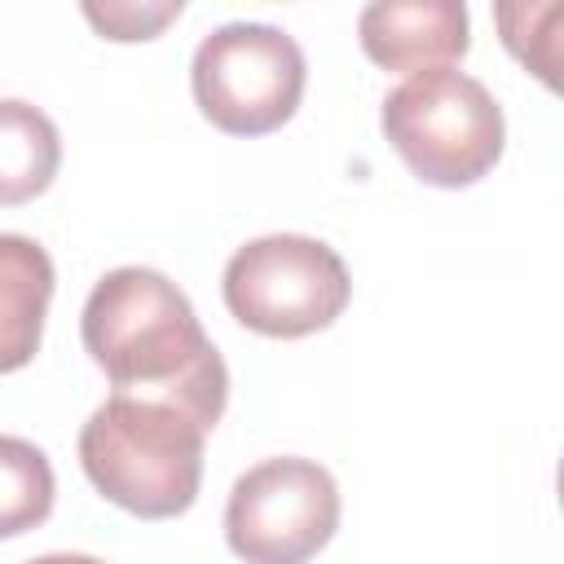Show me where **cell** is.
I'll list each match as a JSON object with an SVG mask.
<instances>
[{
  "label": "cell",
  "instance_id": "obj_1",
  "mask_svg": "<svg viewBox=\"0 0 564 564\" xmlns=\"http://www.w3.org/2000/svg\"><path fill=\"white\" fill-rule=\"evenodd\" d=\"M84 352L119 397H154L194 414L207 432L229 401V370L189 295L159 269H110L79 313Z\"/></svg>",
  "mask_w": 564,
  "mask_h": 564
},
{
  "label": "cell",
  "instance_id": "obj_2",
  "mask_svg": "<svg viewBox=\"0 0 564 564\" xmlns=\"http://www.w3.org/2000/svg\"><path fill=\"white\" fill-rule=\"evenodd\" d=\"M203 445L207 427L181 405L110 392L79 427V467L106 502L172 520L198 498Z\"/></svg>",
  "mask_w": 564,
  "mask_h": 564
},
{
  "label": "cell",
  "instance_id": "obj_3",
  "mask_svg": "<svg viewBox=\"0 0 564 564\" xmlns=\"http://www.w3.org/2000/svg\"><path fill=\"white\" fill-rule=\"evenodd\" d=\"M379 128L401 163L436 189H463L494 172L507 145L498 97L467 70H423L383 97Z\"/></svg>",
  "mask_w": 564,
  "mask_h": 564
},
{
  "label": "cell",
  "instance_id": "obj_4",
  "mask_svg": "<svg viewBox=\"0 0 564 564\" xmlns=\"http://www.w3.org/2000/svg\"><path fill=\"white\" fill-rule=\"evenodd\" d=\"M225 308L256 335L304 339L326 330L352 300V278L335 247L308 234H264L242 242L220 278Z\"/></svg>",
  "mask_w": 564,
  "mask_h": 564
},
{
  "label": "cell",
  "instance_id": "obj_5",
  "mask_svg": "<svg viewBox=\"0 0 564 564\" xmlns=\"http://www.w3.org/2000/svg\"><path fill=\"white\" fill-rule=\"evenodd\" d=\"M198 110L229 137L278 132L304 97V53L269 22H225L207 31L189 62Z\"/></svg>",
  "mask_w": 564,
  "mask_h": 564
},
{
  "label": "cell",
  "instance_id": "obj_6",
  "mask_svg": "<svg viewBox=\"0 0 564 564\" xmlns=\"http://www.w3.org/2000/svg\"><path fill=\"white\" fill-rule=\"evenodd\" d=\"M339 529L335 476L300 454L247 467L225 502V542L247 564H308Z\"/></svg>",
  "mask_w": 564,
  "mask_h": 564
},
{
  "label": "cell",
  "instance_id": "obj_7",
  "mask_svg": "<svg viewBox=\"0 0 564 564\" xmlns=\"http://www.w3.org/2000/svg\"><path fill=\"white\" fill-rule=\"evenodd\" d=\"M357 40L375 66L423 75L463 62L471 31L458 0H375L357 18Z\"/></svg>",
  "mask_w": 564,
  "mask_h": 564
},
{
  "label": "cell",
  "instance_id": "obj_8",
  "mask_svg": "<svg viewBox=\"0 0 564 564\" xmlns=\"http://www.w3.org/2000/svg\"><path fill=\"white\" fill-rule=\"evenodd\" d=\"M53 286V256L26 234H0V375L40 352Z\"/></svg>",
  "mask_w": 564,
  "mask_h": 564
},
{
  "label": "cell",
  "instance_id": "obj_9",
  "mask_svg": "<svg viewBox=\"0 0 564 564\" xmlns=\"http://www.w3.org/2000/svg\"><path fill=\"white\" fill-rule=\"evenodd\" d=\"M57 167H62L57 123L22 97H0V207H18L44 194Z\"/></svg>",
  "mask_w": 564,
  "mask_h": 564
},
{
  "label": "cell",
  "instance_id": "obj_10",
  "mask_svg": "<svg viewBox=\"0 0 564 564\" xmlns=\"http://www.w3.org/2000/svg\"><path fill=\"white\" fill-rule=\"evenodd\" d=\"M57 480L40 445L0 436V538H22L53 516Z\"/></svg>",
  "mask_w": 564,
  "mask_h": 564
},
{
  "label": "cell",
  "instance_id": "obj_11",
  "mask_svg": "<svg viewBox=\"0 0 564 564\" xmlns=\"http://www.w3.org/2000/svg\"><path fill=\"white\" fill-rule=\"evenodd\" d=\"M84 18L106 40H154L172 18H181V0L163 4H84Z\"/></svg>",
  "mask_w": 564,
  "mask_h": 564
},
{
  "label": "cell",
  "instance_id": "obj_12",
  "mask_svg": "<svg viewBox=\"0 0 564 564\" xmlns=\"http://www.w3.org/2000/svg\"><path fill=\"white\" fill-rule=\"evenodd\" d=\"M26 564H106V560L79 555V551H53V555H35V560H26Z\"/></svg>",
  "mask_w": 564,
  "mask_h": 564
}]
</instances>
